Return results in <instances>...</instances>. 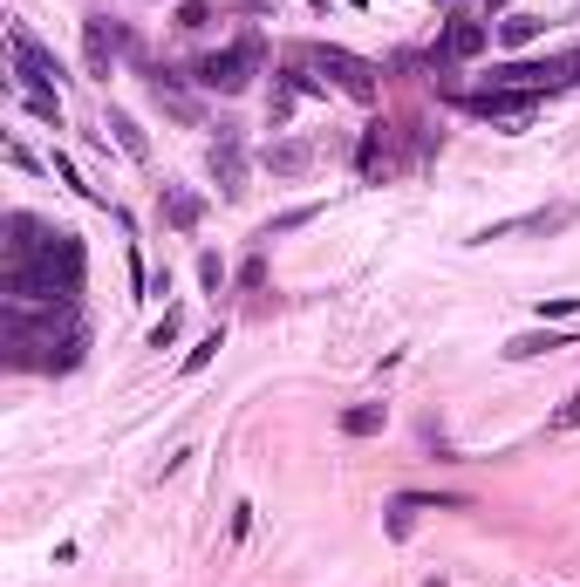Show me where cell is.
Returning a JSON list of instances; mask_svg holds the SVG:
<instances>
[{"label": "cell", "mask_w": 580, "mask_h": 587, "mask_svg": "<svg viewBox=\"0 0 580 587\" xmlns=\"http://www.w3.org/2000/svg\"><path fill=\"white\" fill-rule=\"evenodd\" d=\"M253 69H260V41L246 35V41H232V48H219V55H205V62H198V82L239 96V89L253 82Z\"/></svg>", "instance_id": "cell-1"}, {"label": "cell", "mask_w": 580, "mask_h": 587, "mask_svg": "<svg viewBox=\"0 0 580 587\" xmlns=\"http://www.w3.org/2000/svg\"><path fill=\"white\" fill-rule=\"evenodd\" d=\"M7 48H14V82H21V96H55V55H48L28 28H14Z\"/></svg>", "instance_id": "cell-2"}, {"label": "cell", "mask_w": 580, "mask_h": 587, "mask_svg": "<svg viewBox=\"0 0 580 587\" xmlns=\"http://www.w3.org/2000/svg\"><path fill=\"white\" fill-rule=\"evenodd\" d=\"M485 41H492V28L471 7H451V21L437 35V62H471V55H485Z\"/></svg>", "instance_id": "cell-3"}, {"label": "cell", "mask_w": 580, "mask_h": 587, "mask_svg": "<svg viewBox=\"0 0 580 587\" xmlns=\"http://www.w3.org/2000/svg\"><path fill=\"white\" fill-rule=\"evenodd\" d=\"M464 110L505 123V130H526V117L540 110V96H526V89H478V96H464Z\"/></svg>", "instance_id": "cell-4"}, {"label": "cell", "mask_w": 580, "mask_h": 587, "mask_svg": "<svg viewBox=\"0 0 580 587\" xmlns=\"http://www.w3.org/2000/svg\"><path fill=\"white\" fill-rule=\"evenodd\" d=\"M308 62H314V69H328L348 96H362V103L376 96V69H369L362 55H348V48H308Z\"/></svg>", "instance_id": "cell-5"}, {"label": "cell", "mask_w": 580, "mask_h": 587, "mask_svg": "<svg viewBox=\"0 0 580 587\" xmlns=\"http://www.w3.org/2000/svg\"><path fill=\"white\" fill-rule=\"evenodd\" d=\"M574 219V205H546V212H519V219H499V226H485V233L471 239V246H492V239H512V233H560Z\"/></svg>", "instance_id": "cell-6"}, {"label": "cell", "mask_w": 580, "mask_h": 587, "mask_svg": "<svg viewBox=\"0 0 580 587\" xmlns=\"http://www.w3.org/2000/svg\"><path fill=\"white\" fill-rule=\"evenodd\" d=\"M82 48H89V69H96V76H110V62L130 48V35H123V28H110L103 14H89V21H82Z\"/></svg>", "instance_id": "cell-7"}, {"label": "cell", "mask_w": 580, "mask_h": 587, "mask_svg": "<svg viewBox=\"0 0 580 587\" xmlns=\"http://www.w3.org/2000/svg\"><path fill=\"white\" fill-rule=\"evenodd\" d=\"M212 178H219V192H226V198L246 192V185H239V178H246V157H239V144H232V137H219V144H212Z\"/></svg>", "instance_id": "cell-8"}, {"label": "cell", "mask_w": 580, "mask_h": 587, "mask_svg": "<svg viewBox=\"0 0 580 587\" xmlns=\"http://www.w3.org/2000/svg\"><path fill=\"white\" fill-rule=\"evenodd\" d=\"M383 424H389L383 403H355V410H342V431H348V437H376Z\"/></svg>", "instance_id": "cell-9"}, {"label": "cell", "mask_w": 580, "mask_h": 587, "mask_svg": "<svg viewBox=\"0 0 580 587\" xmlns=\"http://www.w3.org/2000/svg\"><path fill=\"white\" fill-rule=\"evenodd\" d=\"M546 349H574V335H512V342H505V355H512V362L546 355Z\"/></svg>", "instance_id": "cell-10"}, {"label": "cell", "mask_w": 580, "mask_h": 587, "mask_svg": "<svg viewBox=\"0 0 580 587\" xmlns=\"http://www.w3.org/2000/svg\"><path fill=\"white\" fill-rule=\"evenodd\" d=\"M540 28H546L540 14H505V21H499V41H505V48H526V41H540Z\"/></svg>", "instance_id": "cell-11"}, {"label": "cell", "mask_w": 580, "mask_h": 587, "mask_svg": "<svg viewBox=\"0 0 580 587\" xmlns=\"http://www.w3.org/2000/svg\"><path fill=\"white\" fill-rule=\"evenodd\" d=\"M164 219H171L178 233H192V226H198V198H192V192H178V185H171V192H164Z\"/></svg>", "instance_id": "cell-12"}, {"label": "cell", "mask_w": 580, "mask_h": 587, "mask_svg": "<svg viewBox=\"0 0 580 587\" xmlns=\"http://www.w3.org/2000/svg\"><path fill=\"white\" fill-rule=\"evenodd\" d=\"M267 164L280 171V178H294V171H308V144H273Z\"/></svg>", "instance_id": "cell-13"}, {"label": "cell", "mask_w": 580, "mask_h": 587, "mask_svg": "<svg viewBox=\"0 0 580 587\" xmlns=\"http://www.w3.org/2000/svg\"><path fill=\"white\" fill-rule=\"evenodd\" d=\"M417 499H410V492H396V506H389V533H396V540H410V526H417Z\"/></svg>", "instance_id": "cell-14"}, {"label": "cell", "mask_w": 580, "mask_h": 587, "mask_svg": "<svg viewBox=\"0 0 580 587\" xmlns=\"http://www.w3.org/2000/svg\"><path fill=\"white\" fill-rule=\"evenodd\" d=\"M110 130H116V144H123L130 157H144V151H151V144H144V130H137V123L123 117V110H110Z\"/></svg>", "instance_id": "cell-15"}, {"label": "cell", "mask_w": 580, "mask_h": 587, "mask_svg": "<svg viewBox=\"0 0 580 587\" xmlns=\"http://www.w3.org/2000/svg\"><path fill=\"white\" fill-rule=\"evenodd\" d=\"M178 328H185V314H178V308H164V321L151 328V349H171V342H178Z\"/></svg>", "instance_id": "cell-16"}, {"label": "cell", "mask_w": 580, "mask_h": 587, "mask_svg": "<svg viewBox=\"0 0 580 587\" xmlns=\"http://www.w3.org/2000/svg\"><path fill=\"white\" fill-rule=\"evenodd\" d=\"M294 226H314V205H294V212H280V219H273V226H267L260 239H273V233H294Z\"/></svg>", "instance_id": "cell-17"}, {"label": "cell", "mask_w": 580, "mask_h": 587, "mask_svg": "<svg viewBox=\"0 0 580 587\" xmlns=\"http://www.w3.org/2000/svg\"><path fill=\"white\" fill-rule=\"evenodd\" d=\"M219 349H226V342H219V328H212V335H205V342H198V349L185 355V376H198V369H205V362H212Z\"/></svg>", "instance_id": "cell-18"}, {"label": "cell", "mask_w": 580, "mask_h": 587, "mask_svg": "<svg viewBox=\"0 0 580 587\" xmlns=\"http://www.w3.org/2000/svg\"><path fill=\"white\" fill-rule=\"evenodd\" d=\"M198 280L219 294V287H226V260H219V253H198Z\"/></svg>", "instance_id": "cell-19"}, {"label": "cell", "mask_w": 580, "mask_h": 587, "mask_svg": "<svg viewBox=\"0 0 580 587\" xmlns=\"http://www.w3.org/2000/svg\"><path fill=\"white\" fill-rule=\"evenodd\" d=\"M205 21H212V7H205V0H185V7H178V28H205Z\"/></svg>", "instance_id": "cell-20"}, {"label": "cell", "mask_w": 580, "mask_h": 587, "mask_svg": "<svg viewBox=\"0 0 580 587\" xmlns=\"http://www.w3.org/2000/svg\"><path fill=\"white\" fill-rule=\"evenodd\" d=\"M553 431H580V390L560 403V417H553Z\"/></svg>", "instance_id": "cell-21"}, {"label": "cell", "mask_w": 580, "mask_h": 587, "mask_svg": "<svg viewBox=\"0 0 580 587\" xmlns=\"http://www.w3.org/2000/svg\"><path fill=\"white\" fill-rule=\"evenodd\" d=\"M28 110H35L41 123H62V103H55V96H28Z\"/></svg>", "instance_id": "cell-22"}, {"label": "cell", "mask_w": 580, "mask_h": 587, "mask_svg": "<svg viewBox=\"0 0 580 587\" xmlns=\"http://www.w3.org/2000/svg\"><path fill=\"white\" fill-rule=\"evenodd\" d=\"M540 314H580V294H553V301H540Z\"/></svg>", "instance_id": "cell-23"}, {"label": "cell", "mask_w": 580, "mask_h": 587, "mask_svg": "<svg viewBox=\"0 0 580 587\" xmlns=\"http://www.w3.org/2000/svg\"><path fill=\"white\" fill-rule=\"evenodd\" d=\"M499 7H512V0H485V14H499Z\"/></svg>", "instance_id": "cell-24"}, {"label": "cell", "mask_w": 580, "mask_h": 587, "mask_svg": "<svg viewBox=\"0 0 580 587\" xmlns=\"http://www.w3.org/2000/svg\"><path fill=\"white\" fill-rule=\"evenodd\" d=\"M424 587H444V581H424Z\"/></svg>", "instance_id": "cell-25"}]
</instances>
